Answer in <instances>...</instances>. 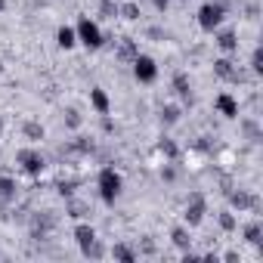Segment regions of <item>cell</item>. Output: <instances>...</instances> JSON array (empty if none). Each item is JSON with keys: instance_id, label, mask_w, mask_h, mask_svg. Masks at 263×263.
Instances as JSON below:
<instances>
[{"instance_id": "obj_1", "label": "cell", "mask_w": 263, "mask_h": 263, "mask_svg": "<svg viewBox=\"0 0 263 263\" xmlns=\"http://www.w3.org/2000/svg\"><path fill=\"white\" fill-rule=\"evenodd\" d=\"M96 186H99V195H102V201L105 204H115V198L121 195V174L115 171V167H102L99 171V180H96Z\"/></svg>"}, {"instance_id": "obj_2", "label": "cell", "mask_w": 263, "mask_h": 263, "mask_svg": "<svg viewBox=\"0 0 263 263\" xmlns=\"http://www.w3.org/2000/svg\"><path fill=\"white\" fill-rule=\"evenodd\" d=\"M74 34H78V41H81L84 47H90V50H99V47H102V41H105V37H102V31H99V25H96V22H90L87 16L78 22Z\"/></svg>"}, {"instance_id": "obj_3", "label": "cell", "mask_w": 263, "mask_h": 263, "mask_svg": "<svg viewBox=\"0 0 263 263\" xmlns=\"http://www.w3.org/2000/svg\"><path fill=\"white\" fill-rule=\"evenodd\" d=\"M134 78L143 81V84H152V81L158 78V65H155V59L137 53V56H134Z\"/></svg>"}, {"instance_id": "obj_4", "label": "cell", "mask_w": 263, "mask_h": 263, "mask_svg": "<svg viewBox=\"0 0 263 263\" xmlns=\"http://www.w3.org/2000/svg\"><path fill=\"white\" fill-rule=\"evenodd\" d=\"M220 22H223V4H204V7L198 10V25H201L204 31H214Z\"/></svg>"}, {"instance_id": "obj_5", "label": "cell", "mask_w": 263, "mask_h": 263, "mask_svg": "<svg viewBox=\"0 0 263 263\" xmlns=\"http://www.w3.org/2000/svg\"><path fill=\"white\" fill-rule=\"evenodd\" d=\"M204 211H208L204 195H198V192H195V195L189 198V204H186V214H183V217H186V223H189V226H198V223L204 220Z\"/></svg>"}, {"instance_id": "obj_6", "label": "cell", "mask_w": 263, "mask_h": 263, "mask_svg": "<svg viewBox=\"0 0 263 263\" xmlns=\"http://www.w3.org/2000/svg\"><path fill=\"white\" fill-rule=\"evenodd\" d=\"M16 161H19L28 174H41V171H44V155H41L37 149H22V152L16 155Z\"/></svg>"}, {"instance_id": "obj_7", "label": "cell", "mask_w": 263, "mask_h": 263, "mask_svg": "<svg viewBox=\"0 0 263 263\" xmlns=\"http://www.w3.org/2000/svg\"><path fill=\"white\" fill-rule=\"evenodd\" d=\"M214 74L223 81H238V68L232 65V59H217L214 62Z\"/></svg>"}, {"instance_id": "obj_8", "label": "cell", "mask_w": 263, "mask_h": 263, "mask_svg": "<svg viewBox=\"0 0 263 263\" xmlns=\"http://www.w3.org/2000/svg\"><path fill=\"white\" fill-rule=\"evenodd\" d=\"M174 93H177L183 102H192V84H189V78H186L183 71L174 74Z\"/></svg>"}, {"instance_id": "obj_9", "label": "cell", "mask_w": 263, "mask_h": 263, "mask_svg": "<svg viewBox=\"0 0 263 263\" xmlns=\"http://www.w3.org/2000/svg\"><path fill=\"white\" fill-rule=\"evenodd\" d=\"M217 111H220L223 118H238V102H235L229 93H220V96H217Z\"/></svg>"}, {"instance_id": "obj_10", "label": "cell", "mask_w": 263, "mask_h": 263, "mask_svg": "<svg viewBox=\"0 0 263 263\" xmlns=\"http://www.w3.org/2000/svg\"><path fill=\"white\" fill-rule=\"evenodd\" d=\"M90 102H93V108H96L99 115H108V108H111V102H108L105 90H99V87H93V90H90Z\"/></svg>"}, {"instance_id": "obj_11", "label": "cell", "mask_w": 263, "mask_h": 263, "mask_svg": "<svg viewBox=\"0 0 263 263\" xmlns=\"http://www.w3.org/2000/svg\"><path fill=\"white\" fill-rule=\"evenodd\" d=\"M56 44H59L62 50H71V47L78 44V34H74V28H68V25H62V28L56 31Z\"/></svg>"}, {"instance_id": "obj_12", "label": "cell", "mask_w": 263, "mask_h": 263, "mask_svg": "<svg viewBox=\"0 0 263 263\" xmlns=\"http://www.w3.org/2000/svg\"><path fill=\"white\" fill-rule=\"evenodd\" d=\"M74 238H78L81 248H87V245L96 238V229H93L90 223H78V226H74Z\"/></svg>"}, {"instance_id": "obj_13", "label": "cell", "mask_w": 263, "mask_h": 263, "mask_svg": "<svg viewBox=\"0 0 263 263\" xmlns=\"http://www.w3.org/2000/svg\"><path fill=\"white\" fill-rule=\"evenodd\" d=\"M217 47H220L223 53H235L238 41H235V34H232V31H220V34H217Z\"/></svg>"}, {"instance_id": "obj_14", "label": "cell", "mask_w": 263, "mask_h": 263, "mask_svg": "<svg viewBox=\"0 0 263 263\" xmlns=\"http://www.w3.org/2000/svg\"><path fill=\"white\" fill-rule=\"evenodd\" d=\"M229 201H232V208H238V211H245V208H257V198H251V195H245V192H232Z\"/></svg>"}, {"instance_id": "obj_15", "label": "cell", "mask_w": 263, "mask_h": 263, "mask_svg": "<svg viewBox=\"0 0 263 263\" xmlns=\"http://www.w3.org/2000/svg\"><path fill=\"white\" fill-rule=\"evenodd\" d=\"M111 257H115V260H124V263H134V260H137V251L127 248V245H115V248H111Z\"/></svg>"}, {"instance_id": "obj_16", "label": "cell", "mask_w": 263, "mask_h": 263, "mask_svg": "<svg viewBox=\"0 0 263 263\" xmlns=\"http://www.w3.org/2000/svg\"><path fill=\"white\" fill-rule=\"evenodd\" d=\"M118 16H124V19L134 22V19H140V7H137V4H127V0H121V4H118Z\"/></svg>"}, {"instance_id": "obj_17", "label": "cell", "mask_w": 263, "mask_h": 263, "mask_svg": "<svg viewBox=\"0 0 263 263\" xmlns=\"http://www.w3.org/2000/svg\"><path fill=\"white\" fill-rule=\"evenodd\" d=\"M22 130H25V137H28L31 143H37V140H44V127H41L37 121H25V127H22Z\"/></svg>"}, {"instance_id": "obj_18", "label": "cell", "mask_w": 263, "mask_h": 263, "mask_svg": "<svg viewBox=\"0 0 263 263\" xmlns=\"http://www.w3.org/2000/svg\"><path fill=\"white\" fill-rule=\"evenodd\" d=\"M171 238H174V245L183 248V251H189V245H192V238H189V232H186L183 226H177V229L171 232Z\"/></svg>"}, {"instance_id": "obj_19", "label": "cell", "mask_w": 263, "mask_h": 263, "mask_svg": "<svg viewBox=\"0 0 263 263\" xmlns=\"http://www.w3.org/2000/svg\"><path fill=\"white\" fill-rule=\"evenodd\" d=\"M260 232H263L260 223H248V226H245V238H248L251 245H260Z\"/></svg>"}, {"instance_id": "obj_20", "label": "cell", "mask_w": 263, "mask_h": 263, "mask_svg": "<svg viewBox=\"0 0 263 263\" xmlns=\"http://www.w3.org/2000/svg\"><path fill=\"white\" fill-rule=\"evenodd\" d=\"M13 195H16V180L4 177L0 180V198H13Z\"/></svg>"}, {"instance_id": "obj_21", "label": "cell", "mask_w": 263, "mask_h": 263, "mask_svg": "<svg viewBox=\"0 0 263 263\" xmlns=\"http://www.w3.org/2000/svg\"><path fill=\"white\" fill-rule=\"evenodd\" d=\"M220 226H223L226 232H235V229H238V223H235V217H232L229 211H223V214H220Z\"/></svg>"}, {"instance_id": "obj_22", "label": "cell", "mask_w": 263, "mask_h": 263, "mask_svg": "<svg viewBox=\"0 0 263 263\" xmlns=\"http://www.w3.org/2000/svg\"><path fill=\"white\" fill-rule=\"evenodd\" d=\"M99 10H102L105 19H115V16H118V4H115V0H102V7H99Z\"/></svg>"}, {"instance_id": "obj_23", "label": "cell", "mask_w": 263, "mask_h": 263, "mask_svg": "<svg viewBox=\"0 0 263 263\" xmlns=\"http://www.w3.org/2000/svg\"><path fill=\"white\" fill-rule=\"evenodd\" d=\"M161 118H164L167 124H177V121H180V108H177V105H167V108L161 111Z\"/></svg>"}, {"instance_id": "obj_24", "label": "cell", "mask_w": 263, "mask_h": 263, "mask_svg": "<svg viewBox=\"0 0 263 263\" xmlns=\"http://www.w3.org/2000/svg\"><path fill=\"white\" fill-rule=\"evenodd\" d=\"M251 68H254L257 74L263 71V53H260V47H257V50H254V56H251Z\"/></svg>"}, {"instance_id": "obj_25", "label": "cell", "mask_w": 263, "mask_h": 263, "mask_svg": "<svg viewBox=\"0 0 263 263\" xmlns=\"http://www.w3.org/2000/svg\"><path fill=\"white\" fill-rule=\"evenodd\" d=\"M158 149H161L167 158H177V146H174L171 140H161V143H158Z\"/></svg>"}, {"instance_id": "obj_26", "label": "cell", "mask_w": 263, "mask_h": 263, "mask_svg": "<svg viewBox=\"0 0 263 263\" xmlns=\"http://www.w3.org/2000/svg\"><path fill=\"white\" fill-rule=\"evenodd\" d=\"M155 7L158 10H167V0H155Z\"/></svg>"}, {"instance_id": "obj_27", "label": "cell", "mask_w": 263, "mask_h": 263, "mask_svg": "<svg viewBox=\"0 0 263 263\" xmlns=\"http://www.w3.org/2000/svg\"><path fill=\"white\" fill-rule=\"evenodd\" d=\"M7 10V0H0V13H4Z\"/></svg>"}, {"instance_id": "obj_28", "label": "cell", "mask_w": 263, "mask_h": 263, "mask_svg": "<svg viewBox=\"0 0 263 263\" xmlns=\"http://www.w3.org/2000/svg\"><path fill=\"white\" fill-rule=\"evenodd\" d=\"M0 134H4V118H0Z\"/></svg>"}, {"instance_id": "obj_29", "label": "cell", "mask_w": 263, "mask_h": 263, "mask_svg": "<svg viewBox=\"0 0 263 263\" xmlns=\"http://www.w3.org/2000/svg\"><path fill=\"white\" fill-rule=\"evenodd\" d=\"M0 71H4V59H0Z\"/></svg>"}, {"instance_id": "obj_30", "label": "cell", "mask_w": 263, "mask_h": 263, "mask_svg": "<svg viewBox=\"0 0 263 263\" xmlns=\"http://www.w3.org/2000/svg\"><path fill=\"white\" fill-rule=\"evenodd\" d=\"M115 4H121V0H115Z\"/></svg>"}]
</instances>
